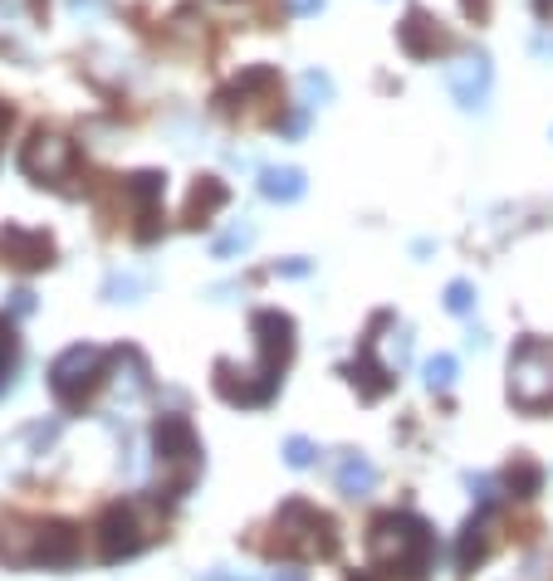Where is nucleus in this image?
I'll use <instances>...</instances> for the list:
<instances>
[{"mask_svg":"<svg viewBox=\"0 0 553 581\" xmlns=\"http://www.w3.org/2000/svg\"><path fill=\"white\" fill-rule=\"evenodd\" d=\"M250 332H255V352H260L255 357V367H236L230 357H220L216 362L220 401L245 405V411L275 401L279 381H285V367L294 357V318L279 313V308H260V313L250 318Z\"/></svg>","mask_w":553,"mask_h":581,"instance_id":"obj_1","label":"nucleus"},{"mask_svg":"<svg viewBox=\"0 0 553 581\" xmlns=\"http://www.w3.org/2000/svg\"><path fill=\"white\" fill-rule=\"evenodd\" d=\"M367 558L387 577L426 581V572L436 562V533L422 513H407V509L377 513L373 528H367Z\"/></svg>","mask_w":553,"mask_h":581,"instance_id":"obj_2","label":"nucleus"},{"mask_svg":"<svg viewBox=\"0 0 553 581\" xmlns=\"http://www.w3.org/2000/svg\"><path fill=\"white\" fill-rule=\"evenodd\" d=\"M0 562L6 567H73L79 562V528L59 518H0Z\"/></svg>","mask_w":553,"mask_h":581,"instance_id":"obj_3","label":"nucleus"},{"mask_svg":"<svg viewBox=\"0 0 553 581\" xmlns=\"http://www.w3.org/2000/svg\"><path fill=\"white\" fill-rule=\"evenodd\" d=\"M269 552H279V558H334L338 523L328 513L309 509L304 499H294L269 523Z\"/></svg>","mask_w":553,"mask_h":581,"instance_id":"obj_4","label":"nucleus"},{"mask_svg":"<svg viewBox=\"0 0 553 581\" xmlns=\"http://www.w3.org/2000/svg\"><path fill=\"white\" fill-rule=\"evenodd\" d=\"M108 381V352L93 342H73L49 362V395L65 411H83L93 401V391Z\"/></svg>","mask_w":553,"mask_h":581,"instance_id":"obj_5","label":"nucleus"},{"mask_svg":"<svg viewBox=\"0 0 553 581\" xmlns=\"http://www.w3.org/2000/svg\"><path fill=\"white\" fill-rule=\"evenodd\" d=\"M152 450H157V469H162V493L181 499L196 484V469H201V440H196L187 415H162L152 425Z\"/></svg>","mask_w":553,"mask_h":581,"instance_id":"obj_6","label":"nucleus"},{"mask_svg":"<svg viewBox=\"0 0 553 581\" xmlns=\"http://www.w3.org/2000/svg\"><path fill=\"white\" fill-rule=\"evenodd\" d=\"M510 401L524 415L553 411V348L544 338H524L510 352Z\"/></svg>","mask_w":553,"mask_h":581,"instance_id":"obj_7","label":"nucleus"},{"mask_svg":"<svg viewBox=\"0 0 553 581\" xmlns=\"http://www.w3.org/2000/svg\"><path fill=\"white\" fill-rule=\"evenodd\" d=\"M152 538H157V518H147L142 503H113V509L98 518V558L103 562L138 558Z\"/></svg>","mask_w":553,"mask_h":581,"instance_id":"obj_8","label":"nucleus"},{"mask_svg":"<svg viewBox=\"0 0 553 581\" xmlns=\"http://www.w3.org/2000/svg\"><path fill=\"white\" fill-rule=\"evenodd\" d=\"M20 171L34 187H65L73 177V142L59 132H30V142L20 147Z\"/></svg>","mask_w":553,"mask_h":581,"instance_id":"obj_9","label":"nucleus"},{"mask_svg":"<svg viewBox=\"0 0 553 581\" xmlns=\"http://www.w3.org/2000/svg\"><path fill=\"white\" fill-rule=\"evenodd\" d=\"M446 89L456 98L461 113H481L490 103V89H495V64H490L485 49H471L456 64H446Z\"/></svg>","mask_w":553,"mask_h":581,"instance_id":"obj_10","label":"nucleus"},{"mask_svg":"<svg viewBox=\"0 0 553 581\" xmlns=\"http://www.w3.org/2000/svg\"><path fill=\"white\" fill-rule=\"evenodd\" d=\"M55 240L45 230H30V226H0V264L20 269V274H34V269H49L55 264Z\"/></svg>","mask_w":553,"mask_h":581,"instance_id":"obj_11","label":"nucleus"},{"mask_svg":"<svg viewBox=\"0 0 553 581\" xmlns=\"http://www.w3.org/2000/svg\"><path fill=\"white\" fill-rule=\"evenodd\" d=\"M397 44L407 49V59H436V54H451V30H441V20H432L422 6L407 10V20L397 24Z\"/></svg>","mask_w":553,"mask_h":581,"instance_id":"obj_12","label":"nucleus"},{"mask_svg":"<svg viewBox=\"0 0 553 581\" xmlns=\"http://www.w3.org/2000/svg\"><path fill=\"white\" fill-rule=\"evenodd\" d=\"M275 98H279V73L269 64H255L220 93V108H226V113H250L255 103H275Z\"/></svg>","mask_w":553,"mask_h":581,"instance_id":"obj_13","label":"nucleus"},{"mask_svg":"<svg viewBox=\"0 0 553 581\" xmlns=\"http://www.w3.org/2000/svg\"><path fill=\"white\" fill-rule=\"evenodd\" d=\"M122 191L132 196V206H138V220L142 226L132 230L142 244H152L157 240V201H162V191H167V177L162 171H138V177H128L122 181Z\"/></svg>","mask_w":553,"mask_h":581,"instance_id":"obj_14","label":"nucleus"},{"mask_svg":"<svg viewBox=\"0 0 553 581\" xmlns=\"http://www.w3.org/2000/svg\"><path fill=\"white\" fill-rule=\"evenodd\" d=\"M348 381H353V387H358L363 401H383V395L392 391V381H397V377H392V367L377 362V338H373V332H367V338H363L358 362L348 367Z\"/></svg>","mask_w":553,"mask_h":581,"instance_id":"obj_15","label":"nucleus"},{"mask_svg":"<svg viewBox=\"0 0 553 581\" xmlns=\"http://www.w3.org/2000/svg\"><path fill=\"white\" fill-rule=\"evenodd\" d=\"M485 558H490V503H481V509L465 518V528H461V538H456V567H461V577H471Z\"/></svg>","mask_w":553,"mask_h":581,"instance_id":"obj_16","label":"nucleus"},{"mask_svg":"<svg viewBox=\"0 0 553 581\" xmlns=\"http://www.w3.org/2000/svg\"><path fill=\"white\" fill-rule=\"evenodd\" d=\"M230 206V187L220 177H196V187H191V196H187V226L191 230H201V226H211V220L220 216V210Z\"/></svg>","mask_w":553,"mask_h":581,"instance_id":"obj_17","label":"nucleus"},{"mask_svg":"<svg viewBox=\"0 0 553 581\" xmlns=\"http://www.w3.org/2000/svg\"><path fill=\"white\" fill-rule=\"evenodd\" d=\"M304 191H309V181H304L299 167H265L260 171V196L275 206H294L304 201Z\"/></svg>","mask_w":553,"mask_h":581,"instance_id":"obj_18","label":"nucleus"},{"mask_svg":"<svg viewBox=\"0 0 553 581\" xmlns=\"http://www.w3.org/2000/svg\"><path fill=\"white\" fill-rule=\"evenodd\" d=\"M334 484L343 499H367V493L377 489V469H373V460H363V454H343Z\"/></svg>","mask_w":553,"mask_h":581,"instance_id":"obj_19","label":"nucleus"},{"mask_svg":"<svg viewBox=\"0 0 553 581\" xmlns=\"http://www.w3.org/2000/svg\"><path fill=\"white\" fill-rule=\"evenodd\" d=\"M16 372H20V332L0 313V395L16 387Z\"/></svg>","mask_w":553,"mask_h":581,"instance_id":"obj_20","label":"nucleus"},{"mask_svg":"<svg viewBox=\"0 0 553 581\" xmlns=\"http://www.w3.org/2000/svg\"><path fill=\"white\" fill-rule=\"evenodd\" d=\"M505 484H510V493H514V499H534V493H539V484H544V469H539L534 460H524V454H520V460L510 464Z\"/></svg>","mask_w":553,"mask_h":581,"instance_id":"obj_21","label":"nucleus"},{"mask_svg":"<svg viewBox=\"0 0 553 581\" xmlns=\"http://www.w3.org/2000/svg\"><path fill=\"white\" fill-rule=\"evenodd\" d=\"M299 93H304V108H324V103H334V79L318 69H304Z\"/></svg>","mask_w":553,"mask_h":581,"instance_id":"obj_22","label":"nucleus"},{"mask_svg":"<svg viewBox=\"0 0 553 581\" xmlns=\"http://www.w3.org/2000/svg\"><path fill=\"white\" fill-rule=\"evenodd\" d=\"M142 289H147V283H142L138 274H108V279H103V299H108V303H138Z\"/></svg>","mask_w":553,"mask_h":581,"instance_id":"obj_23","label":"nucleus"},{"mask_svg":"<svg viewBox=\"0 0 553 581\" xmlns=\"http://www.w3.org/2000/svg\"><path fill=\"white\" fill-rule=\"evenodd\" d=\"M456 377H461V367H456V357H446V352H436L432 362H426V387L432 391H451L456 387Z\"/></svg>","mask_w":553,"mask_h":581,"instance_id":"obj_24","label":"nucleus"},{"mask_svg":"<svg viewBox=\"0 0 553 581\" xmlns=\"http://www.w3.org/2000/svg\"><path fill=\"white\" fill-rule=\"evenodd\" d=\"M250 244H255V226H250V220H245V226H236L230 234H220V240L211 244V254H216V259H230V254L250 250Z\"/></svg>","mask_w":553,"mask_h":581,"instance_id":"obj_25","label":"nucleus"},{"mask_svg":"<svg viewBox=\"0 0 553 581\" xmlns=\"http://www.w3.org/2000/svg\"><path fill=\"white\" fill-rule=\"evenodd\" d=\"M446 308L451 313H471L475 308V283L471 279H451L446 283Z\"/></svg>","mask_w":553,"mask_h":581,"instance_id":"obj_26","label":"nucleus"},{"mask_svg":"<svg viewBox=\"0 0 553 581\" xmlns=\"http://www.w3.org/2000/svg\"><path fill=\"white\" fill-rule=\"evenodd\" d=\"M314 454H318V450H314V444L304 440V435H289V440H285V464H289V469H309Z\"/></svg>","mask_w":553,"mask_h":581,"instance_id":"obj_27","label":"nucleus"},{"mask_svg":"<svg viewBox=\"0 0 553 581\" xmlns=\"http://www.w3.org/2000/svg\"><path fill=\"white\" fill-rule=\"evenodd\" d=\"M461 10H465V16H471L475 24L490 20V0H461Z\"/></svg>","mask_w":553,"mask_h":581,"instance_id":"obj_28","label":"nucleus"},{"mask_svg":"<svg viewBox=\"0 0 553 581\" xmlns=\"http://www.w3.org/2000/svg\"><path fill=\"white\" fill-rule=\"evenodd\" d=\"M275 274H289V279H304V274H309V259H289V264H275Z\"/></svg>","mask_w":553,"mask_h":581,"instance_id":"obj_29","label":"nucleus"},{"mask_svg":"<svg viewBox=\"0 0 553 581\" xmlns=\"http://www.w3.org/2000/svg\"><path fill=\"white\" fill-rule=\"evenodd\" d=\"M328 0H289V10L294 16H318V10H324Z\"/></svg>","mask_w":553,"mask_h":581,"instance_id":"obj_30","label":"nucleus"},{"mask_svg":"<svg viewBox=\"0 0 553 581\" xmlns=\"http://www.w3.org/2000/svg\"><path fill=\"white\" fill-rule=\"evenodd\" d=\"M275 581H309V577H304L299 567H279V572H275Z\"/></svg>","mask_w":553,"mask_h":581,"instance_id":"obj_31","label":"nucleus"},{"mask_svg":"<svg viewBox=\"0 0 553 581\" xmlns=\"http://www.w3.org/2000/svg\"><path fill=\"white\" fill-rule=\"evenodd\" d=\"M201 581H255V577H236V572H201Z\"/></svg>","mask_w":553,"mask_h":581,"instance_id":"obj_32","label":"nucleus"},{"mask_svg":"<svg viewBox=\"0 0 553 581\" xmlns=\"http://www.w3.org/2000/svg\"><path fill=\"white\" fill-rule=\"evenodd\" d=\"M10 122H16V113H10L6 103H0V142H6V132H10Z\"/></svg>","mask_w":553,"mask_h":581,"instance_id":"obj_33","label":"nucleus"},{"mask_svg":"<svg viewBox=\"0 0 553 581\" xmlns=\"http://www.w3.org/2000/svg\"><path fill=\"white\" fill-rule=\"evenodd\" d=\"M30 308H34V293L20 289V293H16V313H30Z\"/></svg>","mask_w":553,"mask_h":581,"instance_id":"obj_34","label":"nucleus"},{"mask_svg":"<svg viewBox=\"0 0 553 581\" xmlns=\"http://www.w3.org/2000/svg\"><path fill=\"white\" fill-rule=\"evenodd\" d=\"M534 16L539 20H553V0H534Z\"/></svg>","mask_w":553,"mask_h":581,"instance_id":"obj_35","label":"nucleus"},{"mask_svg":"<svg viewBox=\"0 0 553 581\" xmlns=\"http://www.w3.org/2000/svg\"><path fill=\"white\" fill-rule=\"evenodd\" d=\"M69 10H98V0H69Z\"/></svg>","mask_w":553,"mask_h":581,"instance_id":"obj_36","label":"nucleus"},{"mask_svg":"<svg viewBox=\"0 0 553 581\" xmlns=\"http://www.w3.org/2000/svg\"><path fill=\"white\" fill-rule=\"evenodd\" d=\"M358 581H367V577H358Z\"/></svg>","mask_w":553,"mask_h":581,"instance_id":"obj_37","label":"nucleus"}]
</instances>
